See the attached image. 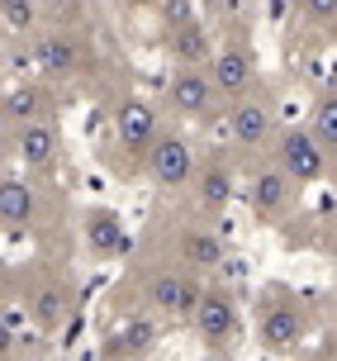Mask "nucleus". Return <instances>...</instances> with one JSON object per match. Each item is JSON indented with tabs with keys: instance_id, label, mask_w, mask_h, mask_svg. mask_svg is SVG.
<instances>
[{
	"instance_id": "obj_1",
	"label": "nucleus",
	"mask_w": 337,
	"mask_h": 361,
	"mask_svg": "<svg viewBox=\"0 0 337 361\" xmlns=\"http://www.w3.org/2000/svg\"><path fill=\"white\" fill-rule=\"evenodd\" d=\"M190 328H195V338L209 347V352H228V347L238 343V333H243V319H238L233 295H223V290H204L200 309L190 314Z\"/></svg>"
},
{
	"instance_id": "obj_2",
	"label": "nucleus",
	"mask_w": 337,
	"mask_h": 361,
	"mask_svg": "<svg viewBox=\"0 0 337 361\" xmlns=\"http://www.w3.org/2000/svg\"><path fill=\"white\" fill-rule=\"evenodd\" d=\"M276 166L295 185H314L323 176V166H328V152L314 138V128H285L281 138H276Z\"/></svg>"
},
{
	"instance_id": "obj_3",
	"label": "nucleus",
	"mask_w": 337,
	"mask_h": 361,
	"mask_svg": "<svg viewBox=\"0 0 337 361\" xmlns=\"http://www.w3.org/2000/svg\"><path fill=\"white\" fill-rule=\"evenodd\" d=\"M204 300V286H200L190 271H157L147 281V305L166 314V319H190Z\"/></svg>"
},
{
	"instance_id": "obj_4",
	"label": "nucleus",
	"mask_w": 337,
	"mask_h": 361,
	"mask_svg": "<svg viewBox=\"0 0 337 361\" xmlns=\"http://www.w3.org/2000/svg\"><path fill=\"white\" fill-rule=\"evenodd\" d=\"M147 171H152V180L166 185V190L190 185V180H195V152H190V143H185L180 133H161L157 143H152V152H147Z\"/></svg>"
},
{
	"instance_id": "obj_5",
	"label": "nucleus",
	"mask_w": 337,
	"mask_h": 361,
	"mask_svg": "<svg viewBox=\"0 0 337 361\" xmlns=\"http://www.w3.org/2000/svg\"><path fill=\"white\" fill-rule=\"evenodd\" d=\"M114 133H119V143H124L128 152H152V143L161 138L157 109L147 105L142 95H128V100H119V105H114Z\"/></svg>"
},
{
	"instance_id": "obj_6",
	"label": "nucleus",
	"mask_w": 337,
	"mask_h": 361,
	"mask_svg": "<svg viewBox=\"0 0 337 361\" xmlns=\"http://www.w3.org/2000/svg\"><path fill=\"white\" fill-rule=\"evenodd\" d=\"M214 95H219V86H214V76H204L200 67H176L171 81H166V105L176 109V114H190V119L209 114Z\"/></svg>"
},
{
	"instance_id": "obj_7",
	"label": "nucleus",
	"mask_w": 337,
	"mask_h": 361,
	"mask_svg": "<svg viewBox=\"0 0 337 361\" xmlns=\"http://www.w3.org/2000/svg\"><path fill=\"white\" fill-rule=\"evenodd\" d=\"M271 133H276V124H271V109L262 105V100L238 95V105L228 109V138H233V143L262 147V143H271Z\"/></svg>"
},
{
	"instance_id": "obj_8",
	"label": "nucleus",
	"mask_w": 337,
	"mask_h": 361,
	"mask_svg": "<svg viewBox=\"0 0 337 361\" xmlns=\"http://www.w3.org/2000/svg\"><path fill=\"white\" fill-rule=\"evenodd\" d=\"M57 147H62V133H57L48 119H43V124L10 128V152H15L24 166H53Z\"/></svg>"
},
{
	"instance_id": "obj_9",
	"label": "nucleus",
	"mask_w": 337,
	"mask_h": 361,
	"mask_svg": "<svg viewBox=\"0 0 337 361\" xmlns=\"http://www.w3.org/2000/svg\"><path fill=\"white\" fill-rule=\"evenodd\" d=\"M290 185H295V180H290L281 166L271 162V166H262V171L247 180V204H252L262 219H276V214L285 209V200H290Z\"/></svg>"
},
{
	"instance_id": "obj_10",
	"label": "nucleus",
	"mask_w": 337,
	"mask_h": 361,
	"mask_svg": "<svg viewBox=\"0 0 337 361\" xmlns=\"http://www.w3.org/2000/svg\"><path fill=\"white\" fill-rule=\"evenodd\" d=\"M152 343H157V324L152 319H128L105 338L100 352H105V361H138Z\"/></svg>"
},
{
	"instance_id": "obj_11",
	"label": "nucleus",
	"mask_w": 337,
	"mask_h": 361,
	"mask_svg": "<svg viewBox=\"0 0 337 361\" xmlns=\"http://www.w3.org/2000/svg\"><path fill=\"white\" fill-rule=\"evenodd\" d=\"M252 76H257V62H252L247 48L228 43L223 53H214V86H219V95H243L252 86Z\"/></svg>"
},
{
	"instance_id": "obj_12",
	"label": "nucleus",
	"mask_w": 337,
	"mask_h": 361,
	"mask_svg": "<svg viewBox=\"0 0 337 361\" xmlns=\"http://www.w3.org/2000/svg\"><path fill=\"white\" fill-rule=\"evenodd\" d=\"M34 67L43 76H71L81 67V48H76V38L67 34H43L34 43Z\"/></svg>"
},
{
	"instance_id": "obj_13",
	"label": "nucleus",
	"mask_w": 337,
	"mask_h": 361,
	"mask_svg": "<svg viewBox=\"0 0 337 361\" xmlns=\"http://www.w3.org/2000/svg\"><path fill=\"white\" fill-rule=\"evenodd\" d=\"M0 219H5V228L10 233H19V228H29L38 219V195L29 180L19 176H5V185H0Z\"/></svg>"
},
{
	"instance_id": "obj_14",
	"label": "nucleus",
	"mask_w": 337,
	"mask_h": 361,
	"mask_svg": "<svg viewBox=\"0 0 337 361\" xmlns=\"http://www.w3.org/2000/svg\"><path fill=\"white\" fill-rule=\"evenodd\" d=\"M300 314L290 305H271L262 309V324H257V333H262V347L266 352H290V347H300Z\"/></svg>"
},
{
	"instance_id": "obj_15",
	"label": "nucleus",
	"mask_w": 337,
	"mask_h": 361,
	"mask_svg": "<svg viewBox=\"0 0 337 361\" xmlns=\"http://www.w3.org/2000/svg\"><path fill=\"white\" fill-rule=\"evenodd\" d=\"M48 90L43 86H10L5 95V124L10 128H24V124H43V114H48Z\"/></svg>"
},
{
	"instance_id": "obj_16",
	"label": "nucleus",
	"mask_w": 337,
	"mask_h": 361,
	"mask_svg": "<svg viewBox=\"0 0 337 361\" xmlns=\"http://www.w3.org/2000/svg\"><path fill=\"white\" fill-rule=\"evenodd\" d=\"M86 247L95 257L124 252V224H119L114 209H90V214H86Z\"/></svg>"
},
{
	"instance_id": "obj_17",
	"label": "nucleus",
	"mask_w": 337,
	"mask_h": 361,
	"mask_svg": "<svg viewBox=\"0 0 337 361\" xmlns=\"http://www.w3.org/2000/svg\"><path fill=\"white\" fill-rule=\"evenodd\" d=\"M166 48H171V57H176L180 67L209 62V38H204V29H200L195 19H180L176 29H171V38H166Z\"/></svg>"
},
{
	"instance_id": "obj_18",
	"label": "nucleus",
	"mask_w": 337,
	"mask_h": 361,
	"mask_svg": "<svg viewBox=\"0 0 337 361\" xmlns=\"http://www.w3.org/2000/svg\"><path fill=\"white\" fill-rule=\"evenodd\" d=\"M195 195H200V204H204V209H214V214H219V209L233 200V171H228V166H219V162L200 166V171H195Z\"/></svg>"
},
{
	"instance_id": "obj_19",
	"label": "nucleus",
	"mask_w": 337,
	"mask_h": 361,
	"mask_svg": "<svg viewBox=\"0 0 337 361\" xmlns=\"http://www.w3.org/2000/svg\"><path fill=\"white\" fill-rule=\"evenodd\" d=\"M180 257L190 262V267H219L223 262V243L214 233H200V228H190V233H180Z\"/></svg>"
},
{
	"instance_id": "obj_20",
	"label": "nucleus",
	"mask_w": 337,
	"mask_h": 361,
	"mask_svg": "<svg viewBox=\"0 0 337 361\" xmlns=\"http://www.w3.org/2000/svg\"><path fill=\"white\" fill-rule=\"evenodd\" d=\"M309 128L323 147H337V95H319L314 100V114H309Z\"/></svg>"
},
{
	"instance_id": "obj_21",
	"label": "nucleus",
	"mask_w": 337,
	"mask_h": 361,
	"mask_svg": "<svg viewBox=\"0 0 337 361\" xmlns=\"http://www.w3.org/2000/svg\"><path fill=\"white\" fill-rule=\"evenodd\" d=\"M34 319L43 328H57L62 324V319H67V290L62 286H43L34 295Z\"/></svg>"
},
{
	"instance_id": "obj_22",
	"label": "nucleus",
	"mask_w": 337,
	"mask_h": 361,
	"mask_svg": "<svg viewBox=\"0 0 337 361\" xmlns=\"http://www.w3.org/2000/svg\"><path fill=\"white\" fill-rule=\"evenodd\" d=\"M0 19H5V34H29L38 19L34 0H0Z\"/></svg>"
},
{
	"instance_id": "obj_23",
	"label": "nucleus",
	"mask_w": 337,
	"mask_h": 361,
	"mask_svg": "<svg viewBox=\"0 0 337 361\" xmlns=\"http://www.w3.org/2000/svg\"><path fill=\"white\" fill-rule=\"evenodd\" d=\"M304 15L328 29V24H337V0H304Z\"/></svg>"
}]
</instances>
